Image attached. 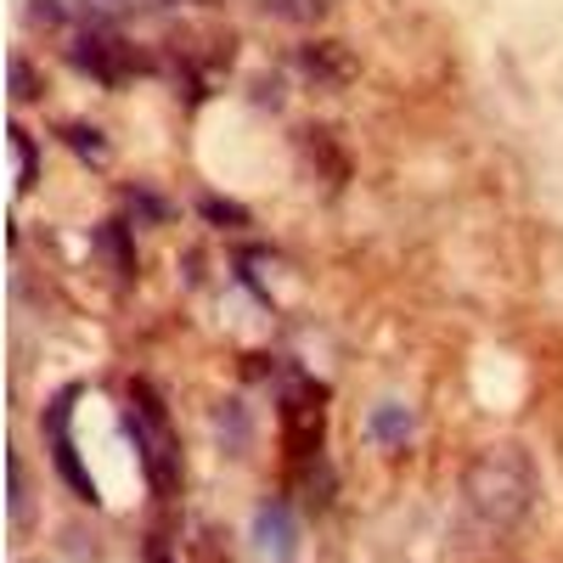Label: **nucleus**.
Wrapping results in <instances>:
<instances>
[{
    "mask_svg": "<svg viewBox=\"0 0 563 563\" xmlns=\"http://www.w3.org/2000/svg\"><path fill=\"white\" fill-rule=\"evenodd\" d=\"M12 164H18V192H29L34 175H40V158H34V141H29V130H12Z\"/></svg>",
    "mask_w": 563,
    "mask_h": 563,
    "instance_id": "obj_7",
    "label": "nucleus"
},
{
    "mask_svg": "<svg viewBox=\"0 0 563 563\" xmlns=\"http://www.w3.org/2000/svg\"><path fill=\"white\" fill-rule=\"evenodd\" d=\"M321 434H327V406H321V389H299L282 406V445H288L299 462L321 456Z\"/></svg>",
    "mask_w": 563,
    "mask_h": 563,
    "instance_id": "obj_4",
    "label": "nucleus"
},
{
    "mask_svg": "<svg viewBox=\"0 0 563 563\" xmlns=\"http://www.w3.org/2000/svg\"><path fill=\"white\" fill-rule=\"evenodd\" d=\"M265 12L294 18V23H310V18H321V12H327V0H265Z\"/></svg>",
    "mask_w": 563,
    "mask_h": 563,
    "instance_id": "obj_9",
    "label": "nucleus"
},
{
    "mask_svg": "<svg viewBox=\"0 0 563 563\" xmlns=\"http://www.w3.org/2000/svg\"><path fill=\"white\" fill-rule=\"evenodd\" d=\"M462 496H467V512L479 519V530L507 536L536 507V496H541L536 462L519 445H490V451H479L474 462H467Z\"/></svg>",
    "mask_w": 563,
    "mask_h": 563,
    "instance_id": "obj_1",
    "label": "nucleus"
},
{
    "mask_svg": "<svg viewBox=\"0 0 563 563\" xmlns=\"http://www.w3.org/2000/svg\"><path fill=\"white\" fill-rule=\"evenodd\" d=\"M124 429H130V440H135V451H141V467H147L153 490H158V496H175V490H180V440H175V429H169V411H164V400H158L153 384H141V378L130 384Z\"/></svg>",
    "mask_w": 563,
    "mask_h": 563,
    "instance_id": "obj_2",
    "label": "nucleus"
},
{
    "mask_svg": "<svg viewBox=\"0 0 563 563\" xmlns=\"http://www.w3.org/2000/svg\"><path fill=\"white\" fill-rule=\"evenodd\" d=\"M254 541H260V558H271V563L294 558V512H288V501H265L254 512Z\"/></svg>",
    "mask_w": 563,
    "mask_h": 563,
    "instance_id": "obj_5",
    "label": "nucleus"
},
{
    "mask_svg": "<svg viewBox=\"0 0 563 563\" xmlns=\"http://www.w3.org/2000/svg\"><path fill=\"white\" fill-rule=\"evenodd\" d=\"M372 429H378V440H389V445H395V440H406V434H411V411H406V406H384L378 417H372Z\"/></svg>",
    "mask_w": 563,
    "mask_h": 563,
    "instance_id": "obj_8",
    "label": "nucleus"
},
{
    "mask_svg": "<svg viewBox=\"0 0 563 563\" xmlns=\"http://www.w3.org/2000/svg\"><path fill=\"white\" fill-rule=\"evenodd\" d=\"M147 563H175V558H169V547H164V541H147Z\"/></svg>",
    "mask_w": 563,
    "mask_h": 563,
    "instance_id": "obj_14",
    "label": "nucleus"
},
{
    "mask_svg": "<svg viewBox=\"0 0 563 563\" xmlns=\"http://www.w3.org/2000/svg\"><path fill=\"white\" fill-rule=\"evenodd\" d=\"M102 249L113 254V265H119V276L130 282V276H135V254H130V243H124V231H119V225H108V231H102Z\"/></svg>",
    "mask_w": 563,
    "mask_h": 563,
    "instance_id": "obj_10",
    "label": "nucleus"
},
{
    "mask_svg": "<svg viewBox=\"0 0 563 563\" xmlns=\"http://www.w3.org/2000/svg\"><path fill=\"white\" fill-rule=\"evenodd\" d=\"M186 563H231V558H225V547H220L214 530H198V541L186 547Z\"/></svg>",
    "mask_w": 563,
    "mask_h": 563,
    "instance_id": "obj_11",
    "label": "nucleus"
},
{
    "mask_svg": "<svg viewBox=\"0 0 563 563\" xmlns=\"http://www.w3.org/2000/svg\"><path fill=\"white\" fill-rule=\"evenodd\" d=\"M119 57H124V45H119V40H85L79 52H74V63H79V68H90V74L108 79V85L124 74V63H119Z\"/></svg>",
    "mask_w": 563,
    "mask_h": 563,
    "instance_id": "obj_6",
    "label": "nucleus"
},
{
    "mask_svg": "<svg viewBox=\"0 0 563 563\" xmlns=\"http://www.w3.org/2000/svg\"><path fill=\"white\" fill-rule=\"evenodd\" d=\"M23 512H29V496H23V462L12 456V519L23 525Z\"/></svg>",
    "mask_w": 563,
    "mask_h": 563,
    "instance_id": "obj_12",
    "label": "nucleus"
},
{
    "mask_svg": "<svg viewBox=\"0 0 563 563\" xmlns=\"http://www.w3.org/2000/svg\"><path fill=\"white\" fill-rule=\"evenodd\" d=\"M68 135H74V147H79V153H102V141H97V130H85V124H74Z\"/></svg>",
    "mask_w": 563,
    "mask_h": 563,
    "instance_id": "obj_13",
    "label": "nucleus"
},
{
    "mask_svg": "<svg viewBox=\"0 0 563 563\" xmlns=\"http://www.w3.org/2000/svg\"><path fill=\"white\" fill-rule=\"evenodd\" d=\"M68 417H74V389H63L52 400V411H45V434H52V462H57V474L74 485L79 501H97V479L85 474V462L74 451V434H68Z\"/></svg>",
    "mask_w": 563,
    "mask_h": 563,
    "instance_id": "obj_3",
    "label": "nucleus"
}]
</instances>
